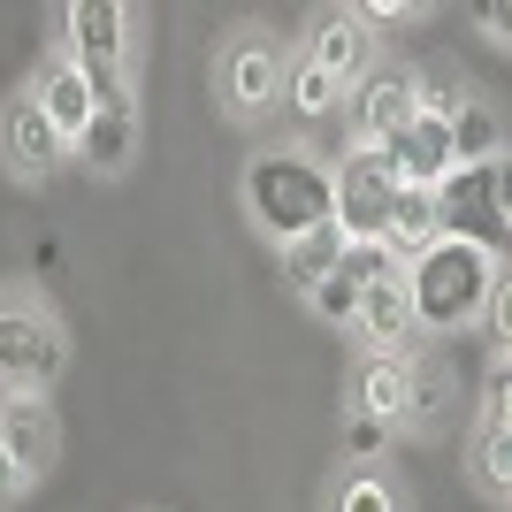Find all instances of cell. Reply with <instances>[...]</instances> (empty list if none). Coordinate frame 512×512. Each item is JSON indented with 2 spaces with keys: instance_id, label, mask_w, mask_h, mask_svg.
Wrapping results in <instances>:
<instances>
[{
  "instance_id": "6da1fadb",
  "label": "cell",
  "mask_w": 512,
  "mask_h": 512,
  "mask_svg": "<svg viewBox=\"0 0 512 512\" xmlns=\"http://www.w3.org/2000/svg\"><path fill=\"white\" fill-rule=\"evenodd\" d=\"M505 291V260L474 253L436 237L428 253L406 260V306H413V337H467L490 314V299Z\"/></svg>"
},
{
  "instance_id": "7a4b0ae2",
  "label": "cell",
  "mask_w": 512,
  "mask_h": 512,
  "mask_svg": "<svg viewBox=\"0 0 512 512\" xmlns=\"http://www.w3.org/2000/svg\"><path fill=\"white\" fill-rule=\"evenodd\" d=\"M237 199H245V222H253L268 245H291V237L329 222V161L306 153V146H268V153L245 161Z\"/></svg>"
},
{
  "instance_id": "3957f363",
  "label": "cell",
  "mask_w": 512,
  "mask_h": 512,
  "mask_svg": "<svg viewBox=\"0 0 512 512\" xmlns=\"http://www.w3.org/2000/svg\"><path fill=\"white\" fill-rule=\"evenodd\" d=\"M138 8L130 0H69L62 31H69V62L85 77L92 107H138V85H130V62H138Z\"/></svg>"
},
{
  "instance_id": "277c9868",
  "label": "cell",
  "mask_w": 512,
  "mask_h": 512,
  "mask_svg": "<svg viewBox=\"0 0 512 512\" xmlns=\"http://www.w3.org/2000/svg\"><path fill=\"white\" fill-rule=\"evenodd\" d=\"M283 77H291V46L268 23H237L214 46V100L230 123H260L283 107Z\"/></svg>"
},
{
  "instance_id": "5b68a950",
  "label": "cell",
  "mask_w": 512,
  "mask_h": 512,
  "mask_svg": "<svg viewBox=\"0 0 512 512\" xmlns=\"http://www.w3.org/2000/svg\"><path fill=\"white\" fill-rule=\"evenodd\" d=\"M69 367V329L62 314L31 291H0V398H23V390H46L62 383Z\"/></svg>"
},
{
  "instance_id": "8992f818",
  "label": "cell",
  "mask_w": 512,
  "mask_h": 512,
  "mask_svg": "<svg viewBox=\"0 0 512 512\" xmlns=\"http://www.w3.org/2000/svg\"><path fill=\"white\" fill-rule=\"evenodd\" d=\"M505 161H482V169H451L444 184H436V230L451 237V245H474V253L505 260Z\"/></svg>"
},
{
  "instance_id": "52a82bcc",
  "label": "cell",
  "mask_w": 512,
  "mask_h": 512,
  "mask_svg": "<svg viewBox=\"0 0 512 512\" xmlns=\"http://www.w3.org/2000/svg\"><path fill=\"white\" fill-rule=\"evenodd\" d=\"M390 199H398V176H390L383 146H352L337 169H329V222H337L344 245H367V237H383Z\"/></svg>"
},
{
  "instance_id": "ba28073f",
  "label": "cell",
  "mask_w": 512,
  "mask_h": 512,
  "mask_svg": "<svg viewBox=\"0 0 512 512\" xmlns=\"http://www.w3.org/2000/svg\"><path fill=\"white\" fill-rule=\"evenodd\" d=\"M299 62H306V69H321V77H329L337 92H352V85L367 77V69L383 62V39H375V31H367V23L352 16V8H321V16L306 23Z\"/></svg>"
},
{
  "instance_id": "9c48e42d",
  "label": "cell",
  "mask_w": 512,
  "mask_h": 512,
  "mask_svg": "<svg viewBox=\"0 0 512 512\" xmlns=\"http://www.w3.org/2000/svg\"><path fill=\"white\" fill-rule=\"evenodd\" d=\"M0 169L16 176V184H46L54 169H69V138L39 115L31 92L0 100Z\"/></svg>"
},
{
  "instance_id": "30bf717a",
  "label": "cell",
  "mask_w": 512,
  "mask_h": 512,
  "mask_svg": "<svg viewBox=\"0 0 512 512\" xmlns=\"http://www.w3.org/2000/svg\"><path fill=\"white\" fill-rule=\"evenodd\" d=\"M406 123H413V69L375 62L360 85L344 92V130H352V146H390Z\"/></svg>"
},
{
  "instance_id": "8fae6325",
  "label": "cell",
  "mask_w": 512,
  "mask_h": 512,
  "mask_svg": "<svg viewBox=\"0 0 512 512\" xmlns=\"http://www.w3.org/2000/svg\"><path fill=\"white\" fill-rule=\"evenodd\" d=\"M0 444H8V459L23 467V482L39 490L46 474L62 467V413H54V398H46V390L0 398Z\"/></svg>"
},
{
  "instance_id": "7c38bea8",
  "label": "cell",
  "mask_w": 512,
  "mask_h": 512,
  "mask_svg": "<svg viewBox=\"0 0 512 512\" xmlns=\"http://www.w3.org/2000/svg\"><path fill=\"white\" fill-rule=\"evenodd\" d=\"M383 161L406 192H436L451 176V115H421V107H413V123L383 146Z\"/></svg>"
},
{
  "instance_id": "4fadbf2b",
  "label": "cell",
  "mask_w": 512,
  "mask_h": 512,
  "mask_svg": "<svg viewBox=\"0 0 512 512\" xmlns=\"http://www.w3.org/2000/svg\"><path fill=\"white\" fill-rule=\"evenodd\" d=\"M352 337H360V352H383V360L421 352V337H413V306H406V276L360 291V306H352Z\"/></svg>"
},
{
  "instance_id": "5bb4252c",
  "label": "cell",
  "mask_w": 512,
  "mask_h": 512,
  "mask_svg": "<svg viewBox=\"0 0 512 512\" xmlns=\"http://www.w3.org/2000/svg\"><path fill=\"white\" fill-rule=\"evenodd\" d=\"M138 138H146L138 107H92V123L69 138V161L85 176H123L130 161H138Z\"/></svg>"
},
{
  "instance_id": "9a60e30c",
  "label": "cell",
  "mask_w": 512,
  "mask_h": 512,
  "mask_svg": "<svg viewBox=\"0 0 512 512\" xmlns=\"http://www.w3.org/2000/svg\"><path fill=\"white\" fill-rule=\"evenodd\" d=\"M467 490L490 512L512 505V413H497V406H482V421L467 436Z\"/></svg>"
},
{
  "instance_id": "2e32d148",
  "label": "cell",
  "mask_w": 512,
  "mask_h": 512,
  "mask_svg": "<svg viewBox=\"0 0 512 512\" xmlns=\"http://www.w3.org/2000/svg\"><path fill=\"white\" fill-rule=\"evenodd\" d=\"M406 360H413V352H406ZM406 360L360 352V360H352V383H344V406L360 413V421H383L390 436H398V421H406Z\"/></svg>"
},
{
  "instance_id": "e0dca14e",
  "label": "cell",
  "mask_w": 512,
  "mask_h": 512,
  "mask_svg": "<svg viewBox=\"0 0 512 512\" xmlns=\"http://www.w3.org/2000/svg\"><path fill=\"white\" fill-rule=\"evenodd\" d=\"M31 100H39V115L54 130H62V138H77V130L92 123V92H85V77H77V62H69V54H46L39 69H31Z\"/></svg>"
},
{
  "instance_id": "ac0fdd59",
  "label": "cell",
  "mask_w": 512,
  "mask_h": 512,
  "mask_svg": "<svg viewBox=\"0 0 512 512\" xmlns=\"http://www.w3.org/2000/svg\"><path fill=\"white\" fill-rule=\"evenodd\" d=\"M482 161H505V115L482 92H467L451 107V169H482Z\"/></svg>"
},
{
  "instance_id": "d6986e66",
  "label": "cell",
  "mask_w": 512,
  "mask_h": 512,
  "mask_svg": "<svg viewBox=\"0 0 512 512\" xmlns=\"http://www.w3.org/2000/svg\"><path fill=\"white\" fill-rule=\"evenodd\" d=\"M337 253H344V237H337V222H321V230H306V237H291V245H276V268H283V283L291 291H314V283H329V268H337Z\"/></svg>"
},
{
  "instance_id": "ffe728a7",
  "label": "cell",
  "mask_w": 512,
  "mask_h": 512,
  "mask_svg": "<svg viewBox=\"0 0 512 512\" xmlns=\"http://www.w3.org/2000/svg\"><path fill=\"white\" fill-rule=\"evenodd\" d=\"M444 398H451V367L436 360V352H413L406 360V421H398V436H406V428H436L444 421Z\"/></svg>"
},
{
  "instance_id": "44dd1931",
  "label": "cell",
  "mask_w": 512,
  "mask_h": 512,
  "mask_svg": "<svg viewBox=\"0 0 512 512\" xmlns=\"http://www.w3.org/2000/svg\"><path fill=\"white\" fill-rule=\"evenodd\" d=\"M436 192H406V184H398V199H390V222H383V245L398 260H413V253H428V245H436Z\"/></svg>"
},
{
  "instance_id": "7402d4cb",
  "label": "cell",
  "mask_w": 512,
  "mask_h": 512,
  "mask_svg": "<svg viewBox=\"0 0 512 512\" xmlns=\"http://www.w3.org/2000/svg\"><path fill=\"white\" fill-rule=\"evenodd\" d=\"M329 512H406V497L383 467H344L337 490H329Z\"/></svg>"
},
{
  "instance_id": "603a6c76",
  "label": "cell",
  "mask_w": 512,
  "mask_h": 512,
  "mask_svg": "<svg viewBox=\"0 0 512 512\" xmlns=\"http://www.w3.org/2000/svg\"><path fill=\"white\" fill-rule=\"evenodd\" d=\"M337 276L352 283V291H375V283H390V276H406V260L390 253L383 237H367V245H344V253H337Z\"/></svg>"
},
{
  "instance_id": "cb8c5ba5",
  "label": "cell",
  "mask_w": 512,
  "mask_h": 512,
  "mask_svg": "<svg viewBox=\"0 0 512 512\" xmlns=\"http://www.w3.org/2000/svg\"><path fill=\"white\" fill-rule=\"evenodd\" d=\"M283 107H299V115H337L344 92L321 77V69H306L299 54H291V77H283Z\"/></svg>"
},
{
  "instance_id": "d4e9b609",
  "label": "cell",
  "mask_w": 512,
  "mask_h": 512,
  "mask_svg": "<svg viewBox=\"0 0 512 512\" xmlns=\"http://www.w3.org/2000/svg\"><path fill=\"white\" fill-rule=\"evenodd\" d=\"M390 451V428L383 421H360V413H344V467H375Z\"/></svg>"
},
{
  "instance_id": "484cf974",
  "label": "cell",
  "mask_w": 512,
  "mask_h": 512,
  "mask_svg": "<svg viewBox=\"0 0 512 512\" xmlns=\"http://www.w3.org/2000/svg\"><path fill=\"white\" fill-rule=\"evenodd\" d=\"M352 16L367 23V31H398V23H428V0L413 8V0H360Z\"/></svg>"
},
{
  "instance_id": "4316f807",
  "label": "cell",
  "mask_w": 512,
  "mask_h": 512,
  "mask_svg": "<svg viewBox=\"0 0 512 512\" xmlns=\"http://www.w3.org/2000/svg\"><path fill=\"white\" fill-rule=\"evenodd\" d=\"M23 497H31V482H23V467L8 459V444H0V512H16Z\"/></svg>"
}]
</instances>
